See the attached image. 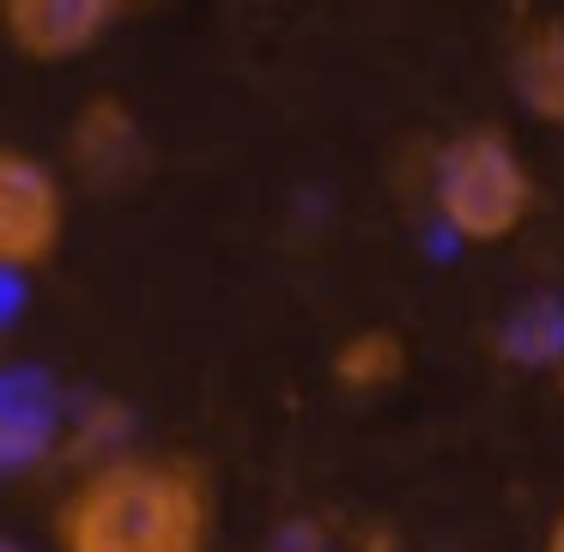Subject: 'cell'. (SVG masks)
<instances>
[{
  "label": "cell",
  "mask_w": 564,
  "mask_h": 552,
  "mask_svg": "<svg viewBox=\"0 0 564 552\" xmlns=\"http://www.w3.org/2000/svg\"><path fill=\"white\" fill-rule=\"evenodd\" d=\"M55 552H213L219 479L188 450H122L67 486Z\"/></svg>",
  "instance_id": "cell-1"
},
{
  "label": "cell",
  "mask_w": 564,
  "mask_h": 552,
  "mask_svg": "<svg viewBox=\"0 0 564 552\" xmlns=\"http://www.w3.org/2000/svg\"><path fill=\"white\" fill-rule=\"evenodd\" d=\"M431 207L443 231L474 249L510 243L540 207V183L528 171L522 147L503 128H462L437 147L431 164Z\"/></svg>",
  "instance_id": "cell-2"
},
{
  "label": "cell",
  "mask_w": 564,
  "mask_h": 552,
  "mask_svg": "<svg viewBox=\"0 0 564 552\" xmlns=\"http://www.w3.org/2000/svg\"><path fill=\"white\" fill-rule=\"evenodd\" d=\"M67 243V183L50 159L0 147V273H37Z\"/></svg>",
  "instance_id": "cell-3"
},
{
  "label": "cell",
  "mask_w": 564,
  "mask_h": 552,
  "mask_svg": "<svg viewBox=\"0 0 564 552\" xmlns=\"http://www.w3.org/2000/svg\"><path fill=\"white\" fill-rule=\"evenodd\" d=\"M67 164H74L79 183H91L98 195H122L140 176L152 171V147L140 116L122 98L98 91V98L79 104L74 128H67Z\"/></svg>",
  "instance_id": "cell-4"
},
{
  "label": "cell",
  "mask_w": 564,
  "mask_h": 552,
  "mask_svg": "<svg viewBox=\"0 0 564 552\" xmlns=\"http://www.w3.org/2000/svg\"><path fill=\"white\" fill-rule=\"evenodd\" d=\"M110 0H7L0 7V43L25 62H79L116 31Z\"/></svg>",
  "instance_id": "cell-5"
},
{
  "label": "cell",
  "mask_w": 564,
  "mask_h": 552,
  "mask_svg": "<svg viewBox=\"0 0 564 552\" xmlns=\"http://www.w3.org/2000/svg\"><path fill=\"white\" fill-rule=\"evenodd\" d=\"M510 91L534 122L564 128V19L558 13H528L510 31Z\"/></svg>",
  "instance_id": "cell-6"
},
{
  "label": "cell",
  "mask_w": 564,
  "mask_h": 552,
  "mask_svg": "<svg viewBox=\"0 0 564 552\" xmlns=\"http://www.w3.org/2000/svg\"><path fill=\"white\" fill-rule=\"evenodd\" d=\"M406 358H413L406 353V334L370 322V328H352L334 346L328 377H334V389H346V394H389L394 382L406 377Z\"/></svg>",
  "instance_id": "cell-7"
},
{
  "label": "cell",
  "mask_w": 564,
  "mask_h": 552,
  "mask_svg": "<svg viewBox=\"0 0 564 552\" xmlns=\"http://www.w3.org/2000/svg\"><path fill=\"white\" fill-rule=\"evenodd\" d=\"M55 437V401L31 377H0V462H37Z\"/></svg>",
  "instance_id": "cell-8"
},
{
  "label": "cell",
  "mask_w": 564,
  "mask_h": 552,
  "mask_svg": "<svg viewBox=\"0 0 564 552\" xmlns=\"http://www.w3.org/2000/svg\"><path fill=\"white\" fill-rule=\"evenodd\" d=\"M540 552H564V510L552 516V528H546V540H540Z\"/></svg>",
  "instance_id": "cell-9"
},
{
  "label": "cell",
  "mask_w": 564,
  "mask_h": 552,
  "mask_svg": "<svg viewBox=\"0 0 564 552\" xmlns=\"http://www.w3.org/2000/svg\"><path fill=\"white\" fill-rule=\"evenodd\" d=\"M0 552H25V546H19V540H13V534H0Z\"/></svg>",
  "instance_id": "cell-10"
}]
</instances>
